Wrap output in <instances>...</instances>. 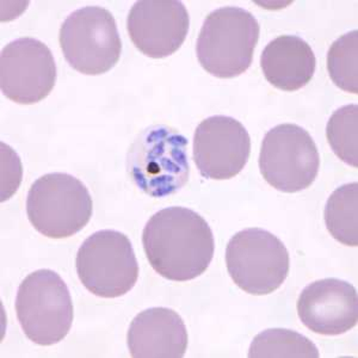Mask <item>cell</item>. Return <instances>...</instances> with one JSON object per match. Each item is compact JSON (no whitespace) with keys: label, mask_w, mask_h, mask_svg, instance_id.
<instances>
[{"label":"cell","mask_w":358,"mask_h":358,"mask_svg":"<svg viewBox=\"0 0 358 358\" xmlns=\"http://www.w3.org/2000/svg\"><path fill=\"white\" fill-rule=\"evenodd\" d=\"M143 250L155 273L166 280L187 282L206 273L215 241L212 228L189 208H165L147 221Z\"/></svg>","instance_id":"cell-1"},{"label":"cell","mask_w":358,"mask_h":358,"mask_svg":"<svg viewBox=\"0 0 358 358\" xmlns=\"http://www.w3.org/2000/svg\"><path fill=\"white\" fill-rule=\"evenodd\" d=\"M256 17L236 6L214 10L204 20L196 45V54L208 73L231 79L245 73L252 65L259 40Z\"/></svg>","instance_id":"cell-2"},{"label":"cell","mask_w":358,"mask_h":358,"mask_svg":"<svg viewBox=\"0 0 358 358\" xmlns=\"http://www.w3.org/2000/svg\"><path fill=\"white\" fill-rule=\"evenodd\" d=\"M17 319L25 336L37 345L65 339L73 324V302L59 273L41 268L25 277L16 297Z\"/></svg>","instance_id":"cell-3"},{"label":"cell","mask_w":358,"mask_h":358,"mask_svg":"<svg viewBox=\"0 0 358 358\" xmlns=\"http://www.w3.org/2000/svg\"><path fill=\"white\" fill-rule=\"evenodd\" d=\"M187 147L185 136L169 127L143 131L128 155V170L135 184L157 199L179 192L190 173Z\"/></svg>","instance_id":"cell-4"},{"label":"cell","mask_w":358,"mask_h":358,"mask_svg":"<svg viewBox=\"0 0 358 358\" xmlns=\"http://www.w3.org/2000/svg\"><path fill=\"white\" fill-rule=\"evenodd\" d=\"M94 203L87 187L69 173L42 176L30 187L27 197L29 221L37 232L64 239L89 224Z\"/></svg>","instance_id":"cell-5"},{"label":"cell","mask_w":358,"mask_h":358,"mask_svg":"<svg viewBox=\"0 0 358 358\" xmlns=\"http://www.w3.org/2000/svg\"><path fill=\"white\" fill-rule=\"evenodd\" d=\"M59 42L69 65L86 76L109 72L122 53L114 16L101 6H85L71 13L60 28Z\"/></svg>","instance_id":"cell-6"},{"label":"cell","mask_w":358,"mask_h":358,"mask_svg":"<svg viewBox=\"0 0 358 358\" xmlns=\"http://www.w3.org/2000/svg\"><path fill=\"white\" fill-rule=\"evenodd\" d=\"M76 266L86 289L104 299L123 296L138 282V259L131 241L113 229L90 236L78 250Z\"/></svg>","instance_id":"cell-7"},{"label":"cell","mask_w":358,"mask_h":358,"mask_svg":"<svg viewBox=\"0 0 358 358\" xmlns=\"http://www.w3.org/2000/svg\"><path fill=\"white\" fill-rule=\"evenodd\" d=\"M226 264L241 290L262 296L273 293L285 283L289 273V253L273 233L248 228L228 243Z\"/></svg>","instance_id":"cell-8"},{"label":"cell","mask_w":358,"mask_h":358,"mask_svg":"<svg viewBox=\"0 0 358 358\" xmlns=\"http://www.w3.org/2000/svg\"><path fill=\"white\" fill-rule=\"evenodd\" d=\"M320 155L310 133L296 124H280L265 134L259 170L271 187L282 192H302L317 178Z\"/></svg>","instance_id":"cell-9"},{"label":"cell","mask_w":358,"mask_h":358,"mask_svg":"<svg viewBox=\"0 0 358 358\" xmlns=\"http://www.w3.org/2000/svg\"><path fill=\"white\" fill-rule=\"evenodd\" d=\"M55 82V60L43 42L22 37L1 50L0 86L10 101L23 106L36 104L52 92Z\"/></svg>","instance_id":"cell-10"},{"label":"cell","mask_w":358,"mask_h":358,"mask_svg":"<svg viewBox=\"0 0 358 358\" xmlns=\"http://www.w3.org/2000/svg\"><path fill=\"white\" fill-rule=\"evenodd\" d=\"M251 138L236 118L212 116L196 128L192 155L204 178L224 180L236 177L248 164Z\"/></svg>","instance_id":"cell-11"},{"label":"cell","mask_w":358,"mask_h":358,"mask_svg":"<svg viewBox=\"0 0 358 358\" xmlns=\"http://www.w3.org/2000/svg\"><path fill=\"white\" fill-rule=\"evenodd\" d=\"M189 13L177 0H141L131 6L127 30L135 47L153 59L176 53L189 33Z\"/></svg>","instance_id":"cell-12"},{"label":"cell","mask_w":358,"mask_h":358,"mask_svg":"<svg viewBox=\"0 0 358 358\" xmlns=\"http://www.w3.org/2000/svg\"><path fill=\"white\" fill-rule=\"evenodd\" d=\"M302 324L322 336H339L358 322L357 290L349 282L324 278L307 285L297 300Z\"/></svg>","instance_id":"cell-13"},{"label":"cell","mask_w":358,"mask_h":358,"mask_svg":"<svg viewBox=\"0 0 358 358\" xmlns=\"http://www.w3.org/2000/svg\"><path fill=\"white\" fill-rule=\"evenodd\" d=\"M187 331L177 312L165 307L138 313L127 334V344L134 358H182L187 352Z\"/></svg>","instance_id":"cell-14"},{"label":"cell","mask_w":358,"mask_h":358,"mask_svg":"<svg viewBox=\"0 0 358 358\" xmlns=\"http://www.w3.org/2000/svg\"><path fill=\"white\" fill-rule=\"evenodd\" d=\"M261 67L271 85L293 92L312 80L317 59L307 42L299 36L285 35L268 42L262 53Z\"/></svg>","instance_id":"cell-15"},{"label":"cell","mask_w":358,"mask_h":358,"mask_svg":"<svg viewBox=\"0 0 358 358\" xmlns=\"http://www.w3.org/2000/svg\"><path fill=\"white\" fill-rule=\"evenodd\" d=\"M326 227L341 244L358 245V183L344 184L330 196L325 207Z\"/></svg>","instance_id":"cell-16"},{"label":"cell","mask_w":358,"mask_h":358,"mask_svg":"<svg viewBox=\"0 0 358 358\" xmlns=\"http://www.w3.org/2000/svg\"><path fill=\"white\" fill-rule=\"evenodd\" d=\"M317 346L303 334L287 329H268L256 336L248 350L251 358H317Z\"/></svg>","instance_id":"cell-17"},{"label":"cell","mask_w":358,"mask_h":358,"mask_svg":"<svg viewBox=\"0 0 358 358\" xmlns=\"http://www.w3.org/2000/svg\"><path fill=\"white\" fill-rule=\"evenodd\" d=\"M327 71L332 82L348 94H358V31L339 37L327 53Z\"/></svg>","instance_id":"cell-18"},{"label":"cell","mask_w":358,"mask_h":358,"mask_svg":"<svg viewBox=\"0 0 358 358\" xmlns=\"http://www.w3.org/2000/svg\"><path fill=\"white\" fill-rule=\"evenodd\" d=\"M326 136L338 158L358 166V106L349 104L334 111L326 127Z\"/></svg>","instance_id":"cell-19"}]
</instances>
